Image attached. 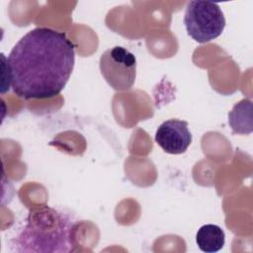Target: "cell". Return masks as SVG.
I'll return each instance as SVG.
<instances>
[{"label": "cell", "instance_id": "8", "mask_svg": "<svg viewBox=\"0 0 253 253\" xmlns=\"http://www.w3.org/2000/svg\"><path fill=\"white\" fill-rule=\"evenodd\" d=\"M1 58H2V70H3V74H2V90L1 93H5L7 90L9 91L10 87H11V83H10V75H9V70L7 67V63H6V57L5 55L2 53L1 54Z\"/></svg>", "mask_w": 253, "mask_h": 253}, {"label": "cell", "instance_id": "1", "mask_svg": "<svg viewBox=\"0 0 253 253\" xmlns=\"http://www.w3.org/2000/svg\"><path fill=\"white\" fill-rule=\"evenodd\" d=\"M13 92L26 100L58 95L72 73L75 45L65 33L35 28L13 46L6 59Z\"/></svg>", "mask_w": 253, "mask_h": 253}, {"label": "cell", "instance_id": "4", "mask_svg": "<svg viewBox=\"0 0 253 253\" xmlns=\"http://www.w3.org/2000/svg\"><path fill=\"white\" fill-rule=\"evenodd\" d=\"M100 70L113 89L127 90L132 87L136 76L135 56L126 48L116 45L102 53Z\"/></svg>", "mask_w": 253, "mask_h": 253}, {"label": "cell", "instance_id": "3", "mask_svg": "<svg viewBox=\"0 0 253 253\" xmlns=\"http://www.w3.org/2000/svg\"><path fill=\"white\" fill-rule=\"evenodd\" d=\"M187 34L205 43L218 38L225 27V18L218 4L206 0L190 1L184 15Z\"/></svg>", "mask_w": 253, "mask_h": 253}, {"label": "cell", "instance_id": "5", "mask_svg": "<svg viewBox=\"0 0 253 253\" xmlns=\"http://www.w3.org/2000/svg\"><path fill=\"white\" fill-rule=\"evenodd\" d=\"M156 143L169 154H182L186 152L192 142V133L188 123L178 119L163 122L155 132Z\"/></svg>", "mask_w": 253, "mask_h": 253}, {"label": "cell", "instance_id": "6", "mask_svg": "<svg viewBox=\"0 0 253 253\" xmlns=\"http://www.w3.org/2000/svg\"><path fill=\"white\" fill-rule=\"evenodd\" d=\"M228 124L237 134H250L253 130V104L250 99L237 102L228 113Z\"/></svg>", "mask_w": 253, "mask_h": 253}, {"label": "cell", "instance_id": "7", "mask_svg": "<svg viewBox=\"0 0 253 253\" xmlns=\"http://www.w3.org/2000/svg\"><path fill=\"white\" fill-rule=\"evenodd\" d=\"M196 242L203 252L214 253L223 247L225 234L222 228L216 224H205L198 229Z\"/></svg>", "mask_w": 253, "mask_h": 253}, {"label": "cell", "instance_id": "2", "mask_svg": "<svg viewBox=\"0 0 253 253\" xmlns=\"http://www.w3.org/2000/svg\"><path fill=\"white\" fill-rule=\"evenodd\" d=\"M77 221L64 211L41 206L30 211L14 246L18 252L69 253L76 250Z\"/></svg>", "mask_w": 253, "mask_h": 253}]
</instances>
